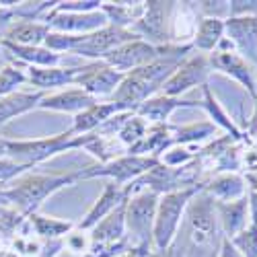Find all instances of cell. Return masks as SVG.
Here are the masks:
<instances>
[{"mask_svg":"<svg viewBox=\"0 0 257 257\" xmlns=\"http://www.w3.org/2000/svg\"><path fill=\"white\" fill-rule=\"evenodd\" d=\"M125 204H119L111 214H107V218H103L95 228H93V245H111L123 239V230H125Z\"/></svg>","mask_w":257,"mask_h":257,"instance_id":"cell-22","label":"cell"},{"mask_svg":"<svg viewBox=\"0 0 257 257\" xmlns=\"http://www.w3.org/2000/svg\"><path fill=\"white\" fill-rule=\"evenodd\" d=\"M0 48H5L11 52L13 58L21 60L27 66H58L60 64V54L48 50V48H33V46H17L11 41H3L0 39Z\"/></svg>","mask_w":257,"mask_h":257,"instance_id":"cell-23","label":"cell"},{"mask_svg":"<svg viewBox=\"0 0 257 257\" xmlns=\"http://www.w3.org/2000/svg\"><path fill=\"white\" fill-rule=\"evenodd\" d=\"M173 9V3H146V11L142 19L134 25V33H140L148 39V44L161 48L167 46L169 41V31H167V13Z\"/></svg>","mask_w":257,"mask_h":257,"instance_id":"cell-12","label":"cell"},{"mask_svg":"<svg viewBox=\"0 0 257 257\" xmlns=\"http://www.w3.org/2000/svg\"><path fill=\"white\" fill-rule=\"evenodd\" d=\"M48 27L56 29L58 33H70V35H89L95 33L103 27H107V17L103 11H95V13H70V15H48Z\"/></svg>","mask_w":257,"mask_h":257,"instance_id":"cell-13","label":"cell"},{"mask_svg":"<svg viewBox=\"0 0 257 257\" xmlns=\"http://www.w3.org/2000/svg\"><path fill=\"white\" fill-rule=\"evenodd\" d=\"M27 82L46 91L62 84H72L78 68H58V66H27Z\"/></svg>","mask_w":257,"mask_h":257,"instance_id":"cell-20","label":"cell"},{"mask_svg":"<svg viewBox=\"0 0 257 257\" xmlns=\"http://www.w3.org/2000/svg\"><path fill=\"white\" fill-rule=\"evenodd\" d=\"M214 132L212 123H194V125H185L175 130V144H185V142H198L204 140L206 136H210Z\"/></svg>","mask_w":257,"mask_h":257,"instance_id":"cell-32","label":"cell"},{"mask_svg":"<svg viewBox=\"0 0 257 257\" xmlns=\"http://www.w3.org/2000/svg\"><path fill=\"white\" fill-rule=\"evenodd\" d=\"M125 74L109 68L105 62H95L84 68H78L74 82L80 84L82 91H87L91 97H109L121 84Z\"/></svg>","mask_w":257,"mask_h":257,"instance_id":"cell-11","label":"cell"},{"mask_svg":"<svg viewBox=\"0 0 257 257\" xmlns=\"http://www.w3.org/2000/svg\"><path fill=\"white\" fill-rule=\"evenodd\" d=\"M210 70H212V66H210V60L206 56L187 58L185 62L179 64V68L173 72V76L163 84V95L177 99L185 91L198 87V84H204Z\"/></svg>","mask_w":257,"mask_h":257,"instance_id":"cell-10","label":"cell"},{"mask_svg":"<svg viewBox=\"0 0 257 257\" xmlns=\"http://www.w3.org/2000/svg\"><path fill=\"white\" fill-rule=\"evenodd\" d=\"M220 257H243V255L237 251V247L230 243V239H226V241L222 243V253H220Z\"/></svg>","mask_w":257,"mask_h":257,"instance_id":"cell-41","label":"cell"},{"mask_svg":"<svg viewBox=\"0 0 257 257\" xmlns=\"http://www.w3.org/2000/svg\"><path fill=\"white\" fill-rule=\"evenodd\" d=\"M249 132L257 138V107H255V113H253V117H251V123H249Z\"/></svg>","mask_w":257,"mask_h":257,"instance_id":"cell-43","label":"cell"},{"mask_svg":"<svg viewBox=\"0 0 257 257\" xmlns=\"http://www.w3.org/2000/svg\"><path fill=\"white\" fill-rule=\"evenodd\" d=\"M251 218H253V226H257V189L251 191Z\"/></svg>","mask_w":257,"mask_h":257,"instance_id":"cell-42","label":"cell"},{"mask_svg":"<svg viewBox=\"0 0 257 257\" xmlns=\"http://www.w3.org/2000/svg\"><path fill=\"white\" fill-rule=\"evenodd\" d=\"M25 82H27V72L21 68L19 64L17 66L7 64V66L0 68V97L15 93L17 87H21V84H25Z\"/></svg>","mask_w":257,"mask_h":257,"instance_id":"cell-29","label":"cell"},{"mask_svg":"<svg viewBox=\"0 0 257 257\" xmlns=\"http://www.w3.org/2000/svg\"><path fill=\"white\" fill-rule=\"evenodd\" d=\"M44 97H46L44 91H35V93L15 91L7 97H0V127L7 125L11 119L23 115V113H29L31 109L39 107Z\"/></svg>","mask_w":257,"mask_h":257,"instance_id":"cell-19","label":"cell"},{"mask_svg":"<svg viewBox=\"0 0 257 257\" xmlns=\"http://www.w3.org/2000/svg\"><path fill=\"white\" fill-rule=\"evenodd\" d=\"M29 222L33 224V228H35V232L39 234V237H46V239H56V237H60V234L68 232L72 228L70 222L48 218V216H39L37 212L29 216Z\"/></svg>","mask_w":257,"mask_h":257,"instance_id":"cell-28","label":"cell"},{"mask_svg":"<svg viewBox=\"0 0 257 257\" xmlns=\"http://www.w3.org/2000/svg\"><path fill=\"white\" fill-rule=\"evenodd\" d=\"M82 41V35H70V33H52L50 31V35L46 37V48L48 50H52V52H66V50H70V52H74V48Z\"/></svg>","mask_w":257,"mask_h":257,"instance_id":"cell-34","label":"cell"},{"mask_svg":"<svg viewBox=\"0 0 257 257\" xmlns=\"http://www.w3.org/2000/svg\"><path fill=\"white\" fill-rule=\"evenodd\" d=\"M206 194L220 202H237L245 196V183L239 175H220L206 185Z\"/></svg>","mask_w":257,"mask_h":257,"instance_id":"cell-26","label":"cell"},{"mask_svg":"<svg viewBox=\"0 0 257 257\" xmlns=\"http://www.w3.org/2000/svg\"><path fill=\"white\" fill-rule=\"evenodd\" d=\"M76 181V175H44V173H23L11 187L3 189V196L21 214H35V210L44 204L52 194L64 185Z\"/></svg>","mask_w":257,"mask_h":257,"instance_id":"cell-2","label":"cell"},{"mask_svg":"<svg viewBox=\"0 0 257 257\" xmlns=\"http://www.w3.org/2000/svg\"><path fill=\"white\" fill-rule=\"evenodd\" d=\"M198 194V185L196 187H187V189H177L165 194L163 200L157 206V216H155V228H153V241L159 251L167 249L177 237V228L181 214L187 206V202Z\"/></svg>","mask_w":257,"mask_h":257,"instance_id":"cell-4","label":"cell"},{"mask_svg":"<svg viewBox=\"0 0 257 257\" xmlns=\"http://www.w3.org/2000/svg\"><path fill=\"white\" fill-rule=\"evenodd\" d=\"M251 13H257V0H243V3H239V0H234V3H230V15L232 17H251Z\"/></svg>","mask_w":257,"mask_h":257,"instance_id":"cell-38","label":"cell"},{"mask_svg":"<svg viewBox=\"0 0 257 257\" xmlns=\"http://www.w3.org/2000/svg\"><path fill=\"white\" fill-rule=\"evenodd\" d=\"M177 107H194V103H187V101H181V99H175V97L159 95V97L146 99L136 109V113L142 119H151L155 123H163L171 113L177 109Z\"/></svg>","mask_w":257,"mask_h":257,"instance_id":"cell-24","label":"cell"},{"mask_svg":"<svg viewBox=\"0 0 257 257\" xmlns=\"http://www.w3.org/2000/svg\"><path fill=\"white\" fill-rule=\"evenodd\" d=\"M214 198H210L206 191L200 194L189 206L187 212V228H189V241L196 249L208 247L214 243L216 237V218H214Z\"/></svg>","mask_w":257,"mask_h":257,"instance_id":"cell-7","label":"cell"},{"mask_svg":"<svg viewBox=\"0 0 257 257\" xmlns=\"http://www.w3.org/2000/svg\"><path fill=\"white\" fill-rule=\"evenodd\" d=\"M138 39V35L132 29H119L113 25H107L95 33L82 35V41L74 48V54L84 56V58H99L103 60L109 52H113L115 48L127 44V41Z\"/></svg>","mask_w":257,"mask_h":257,"instance_id":"cell-8","label":"cell"},{"mask_svg":"<svg viewBox=\"0 0 257 257\" xmlns=\"http://www.w3.org/2000/svg\"><path fill=\"white\" fill-rule=\"evenodd\" d=\"M157 206H159V194H155L151 189L138 191L125 204V226L140 245H148L153 239Z\"/></svg>","mask_w":257,"mask_h":257,"instance_id":"cell-5","label":"cell"},{"mask_svg":"<svg viewBox=\"0 0 257 257\" xmlns=\"http://www.w3.org/2000/svg\"><path fill=\"white\" fill-rule=\"evenodd\" d=\"M146 130H148V125L144 123V119L138 117V115H132L130 119L123 123L121 130H119L117 140H119L121 144H125L127 148H130V146H134V144L146 134Z\"/></svg>","mask_w":257,"mask_h":257,"instance_id":"cell-30","label":"cell"},{"mask_svg":"<svg viewBox=\"0 0 257 257\" xmlns=\"http://www.w3.org/2000/svg\"><path fill=\"white\" fill-rule=\"evenodd\" d=\"M27 169H31V167L21 165V163H15V161L9 159V157L0 159V183L11 181V179H15V177H19V175H23Z\"/></svg>","mask_w":257,"mask_h":257,"instance_id":"cell-36","label":"cell"},{"mask_svg":"<svg viewBox=\"0 0 257 257\" xmlns=\"http://www.w3.org/2000/svg\"><path fill=\"white\" fill-rule=\"evenodd\" d=\"M224 31L230 35V44L257 64V17H232L224 23Z\"/></svg>","mask_w":257,"mask_h":257,"instance_id":"cell-15","label":"cell"},{"mask_svg":"<svg viewBox=\"0 0 257 257\" xmlns=\"http://www.w3.org/2000/svg\"><path fill=\"white\" fill-rule=\"evenodd\" d=\"M155 257H183V251L175 245V243H171L167 249H163V251H159Z\"/></svg>","mask_w":257,"mask_h":257,"instance_id":"cell-40","label":"cell"},{"mask_svg":"<svg viewBox=\"0 0 257 257\" xmlns=\"http://www.w3.org/2000/svg\"><path fill=\"white\" fill-rule=\"evenodd\" d=\"M159 165V161L155 157H134V155H127V157H119L113 159L109 163H105L103 167H95L89 171H80L76 173V179H89V177H113L117 185H123L125 181L136 179L144 173H148L151 169H155Z\"/></svg>","mask_w":257,"mask_h":257,"instance_id":"cell-6","label":"cell"},{"mask_svg":"<svg viewBox=\"0 0 257 257\" xmlns=\"http://www.w3.org/2000/svg\"><path fill=\"white\" fill-rule=\"evenodd\" d=\"M204 95H206V109H208V113L216 119L224 130H228L230 134H232V138H241V132L237 130V127H234V123L228 119V115L220 109V105H218V101L214 99V95L210 93V89L208 87H204Z\"/></svg>","mask_w":257,"mask_h":257,"instance_id":"cell-31","label":"cell"},{"mask_svg":"<svg viewBox=\"0 0 257 257\" xmlns=\"http://www.w3.org/2000/svg\"><path fill=\"white\" fill-rule=\"evenodd\" d=\"M127 200L125 189H121L117 183H107V187L103 189V196L95 202V206L89 210V214L84 216V220L78 224L80 230H89L95 228L107 214H111L119 204H123Z\"/></svg>","mask_w":257,"mask_h":257,"instance_id":"cell-17","label":"cell"},{"mask_svg":"<svg viewBox=\"0 0 257 257\" xmlns=\"http://www.w3.org/2000/svg\"><path fill=\"white\" fill-rule=\"evenodd\" d=\"M214 206L218 210L222 228L228 237H237L239 232L245 230V222H247V200L245 198L237 202H214Z\"/></svg>","mask_w":257,"mask_h":257,"instance_id":"cell-25","label":"cell"},{"mask_svg":"<svg viewBox=\"0 0 257 257\" xmlns=\"http://www.w3.org/2000/svg\"><path fill=\"white\" fill-rule=\"evenodd\" d=\"M159 58V48L151 46L148 41H140V39H134V41H127V44L115 48L113 52H109L103 62L107 64L109 68L125 74V72H132V70H138L146 64H151Z\"/></svg>","mask_w":257,"mask_h":257,"instance_id":"cell-9","label":"cell"},{"mask_svg":"<svg viewBox=\"0 0 257 257\" xmlns=\"http://www.w3.org/2000/svg\"><path fill=\"white\" fill-rule=\"evenodd\" d=\"M50 27L48 23H37V21H13L7 27L5 35L0 37L3 41H11L17 46H33L37 48L39 44H44L46 37L50 35Z\"/></svg>","mask_w":257,"mask_h":257,"instance_id":"cell-18","label":"cell"},{"mask_svg":"<svg viewBox=\"0 0 257 257\" xmlns=\"http://www.w3.org/2000/svg\"><path fill=\"white\" fill-rule=\"evenodd\" d=\"M103 7V3H99V0H78V3H60L52 13L54 15H58V13H78V15H82V13H95L97 9H101Z\"/></svg>","mask_w":257,"mask_h":257,"instance_id":"cell-35","label":"cell"},{"mask_svg":"<svg viewBox=\"0 0 257 257\" xmlns=\"http://www.w3.org/2000/svg\"><path fill=\"white\" fill-rule=\"evenodd\" d=\"M95 97H91L87 91L82 89H72L64 91L58 95H46L39 103V109L48 111H62V113H82L84 109H89L91 105H95Z\"/></svg>","mask_w":257,"mask_h":257,"instance_id":"cell-16","label":"cell"},{"mask_svg":"<svg viewBox=\"0 0 257 257\" xmlns=\"http://www.w3.org/2000/svg\"><path fill=\"white\" fill-rule=\"evenodd\" d=\"M243 257H257V226H249L230 241Z\"/></svg>","mask_w":257,"mask_h":257,"instance_id":"cell-33","label":"cell"},{"mask_svg":"<svg viewBox=\"0 0 257 257\" xmlns=\"http://www.w3.org/2000/svg\"><path fill=\"white\" fill-rule=\"evenodd\" d=\"M189 50L191 46H161L155 62L123 76L121 84L111 95L113 103L119 105L121 111H136L146 99H151V95L163 89V84L173 76L181 64V58Z\"/></svg>","mask_w":257,"mask_h":257,"instance_id":"cell-1","label":"cell"},{"mask_svg":"<svg viewBox=\"0 0 257 257\" xmlns=\"http://www.w3.org/2000/svg\"><path fill=\"white\" fill-rule=\"evenodd\" d=\"M191 161V153H187L185 148H175V151H169L163 159L165 167H171V169H177V167H183L185 163Z\"/></svg>","mask_w":257,"mask_h":257,"instance_id":"cell-37","label":"cell"},{"mask_svg":"<svg viewBox=\"0 0 257 257\" xmlns=\"http://www.w3.org/2000/svg\"><path fill=\"white\" fill-rule=\"evenodd\" d=\"M15 7H0V35H5L7 27L13 23V17H15Z\"/></svg>","mask_w":257,"mask_h":257,"instance_id":"cell-39","label":"cell"},{"mask_svg":"<svg viewBox=\"0 0 257 257\" xmlns=\"http://www.w3.org/2000/svg\"><path fill=\"white\" fill-rule=\"evenodd\" d=\"M224 35V23L218 17H206L200 21V25L194 35V46L202 52H212L222 41Z\"/></svg>","mask_w":257,"mask_h":257,"instance_id":"cell-27","label":"cell"},{"mask_svg":"<svg viewBox=\"0 0 257 257\" xmlns=\"http://www.w3.org/2000/svg\"><path fill=\"white\" fill-rule=\"evenodd\" d=\"M115 113H121L119 109V105L117 103H95L91 105L89 109H84L82 113H78L74 117V125L70 127V134H87L91 130H95V127L103 125L109 117H113Z\"/></svg>","mask_w":257,"mask_h":257,"instance_id":"cell-21","label":"cell"},{"mask_svg":"<svg viewBox=\"0 0 257 257\" xmlns=\"http://www.w3.org/2000/svg\"><path fill=\"white\" fill-rule=\"evenodd\" d=\"M91 134L72 136L70 132H64L52 138H37V140H7V157L21 165H39L64 151H74V148L87 146Z\"/></svg>","mask_w":257,"mask_h":257,"instance_id":"cell-3","label":"cell"},{"mask_svg":"<svg viewBox=\"0 0 257 257\" xmlns=\"http://www.w3.org/2000/svg\"><path fill=\"white\" fill-rule=\"evenodd\" d=\"M5 157H7V140L0 138V159H5Z\"/></svg>","mask_w":257,"mask_h":257,"instance_id":"cell-44","label":"cell"},{"mask_svg":"<svg viewBox=\"0 0 257 257\" xmlns=\"http://www.w3.org/2000/svg\"><path fill=\"white\" fill-rule=\"evenodd\" d=\"M208 60H210L212 68H218V70L226 72L228 76H232L234 80H239L243 87L249 91V95L257 99L255 76H253L251 66L245 62V58H241L239 54H234L232 50H216Z\"/></svg>","mask_w":257,"mask_h":257,"instance_id":"cell-14","label":"cell"}]
</instances>
